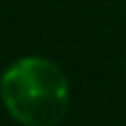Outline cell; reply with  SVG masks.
Instances as JSON below:
<instances>
[{"mask_svg": "<svg viewBox=\"0 0 126 126\" xmlns=\"http://www.w3.org/2000/svg\"><path fill=\"white\" fill-rule=\"evenodd\" d=\"M0 95L24 126H55L69 106V82L47 58H20L0 78Z\"/></svg>", "mask_w": 126, "mask_h": 126, "instance_id": "6da1fadb", "label": "cell"}]
</instances>
